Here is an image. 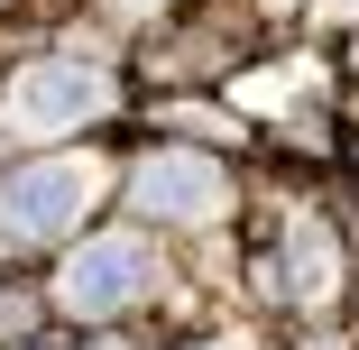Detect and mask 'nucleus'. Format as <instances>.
<instances>
[{"label": "nucleus", "instance_id": "1", "mask_svg": "<svg viewBox=\"0 0 359 350\" xmlns=\"http://www.w3.org/2000/svg\"><path fill=\"white\" fill-rule=\"evenodd\" d=\"M83 203H93V175L65 166V157L0 175V249H55L65 231L83 222Z\"/></svg>", "mask_w": 359, "mask_h": 350}, {"label": "nucleus", "instance_id": "2", "mask_svg": "<svg viewBox=\"0 0 359 350\" xmlns=\"http://www.w3.org/2000/svg\"><path fill=\"white\" fill-rule=\"evenodd\" d=\"M157 286V258H148V240H93V249H74L65 258V276H55V304L74 314V323H120L138 295Z\"/></svg>", "mask_w": 359, "mask_h": 350}, {"label": "nucleus", "instance_id": "3", "mask_svg": "<svg viewBox=\"0 0 359 350\" xmlns=\"http://www.w3.org/2000/svg\"><path fill=\"white\" fill-rule=\"evenodd\" d=\"M93 111H111V74L102 65H28V74L10 83V120L28 138H65Z\"/></svg>", "mask_w": 359, "mask_h": 350}, {"label": "nucleus", "instance_id": "4", "mask_svg": "<svg viewBox=\"0 0 359 350\" xmlns=\"http://www.w3.org/2000/svg\"><path fill=\"white\" fill-rule=\"evenodd\" d=\"M129 203L148 222H212L231 203V175L212 166V157H148V166L129 175Z\"/></svg>", "mask_w": 359, "mask_h": 350}, {"label": "nucleus", "instance_id": "5", "mask_svg": "<svg viewBox=\"0 0 359 350\" xmlns=\"http://www.w3.org/2000/svg\"><path fill=\"white\" fill-rule=\"evenodd\" d=\"M332 276H341V249H332L323 222H304V231H295V258H285V286L313 304V295H332Z\"/></svg>", "mask_w": 359, "mask_h": 350}, {"label": "nucleus", "instance_id": "6", "mask_svg": "<svg viewBox=\"0 0 359 350\" xmlns=\"http://www.w3.org/2000/svg\"><path fill=\"white\" fill-rule=\"evenodd\" d=\"M323 19H359V0H323Z\"/></svg>", "mask_w": 359, "mask_h": 350}, {"label": "nucleus", "instance_id": "7", "mask_svg": "<svg viewBox=\"0 0 359 350\" xmlns=\"http://www.w3.org/2000/svg\"><path fill=\"white\" fill-rule=\"evenodd\" d=\"M203 350H249V341H203Z\"/></svg>", "mask_w": 359, "mask_h": 350}, {"label": "nucleus", "instance_id": "8", "mask_svg": "<svg viewBox=\"0 0 359 350\" xmlns=\"http://www.w3.org/2000/svg\"><path fill=\"white\" fill-rule=\"evenodd\" d=\"M120 10H157V0H120Z\"/></svg>", "mask_w": 359, "mask_h": 350}, {"label": "nucleus", "instance_id": "9", "mask_svg": "<svg viewBox=\"0 0 359 350\" xmlns=\"http://www.w3.org/2000/svg\"><path fill=\"white\" fill-rule=\"evenodd\" d=\"M267 10H295V0H267Z\"/></svg>", "mask_w": 359, "mask_h": 350}, {"label": "nucleus", "instance_id": "10", "mask_svg": "<svg viewBox=\"0 0 359 350\" xmlns=\"http://www.w3.org/2000/svg\"><path fill=\"white\" fill-rule=\"evenodd\" d=\"M111 350H129V341H111Z\"/></svg>", "mask_w": 359, "mask_h": 350}]
</instances>
